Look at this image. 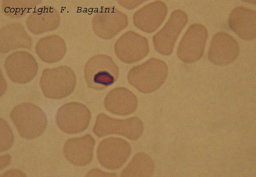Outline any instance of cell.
I'll return each mask as SVG.
<instances>
[{"instance_id":"cell-1","label":"cell","mask_w":256,"mask_h":177,"mask_svg":"<svg viewBox=\"0 0 256 177\" xmlns=\"http://www.w3.org/2000/svg\"><path fill=\"white\" fill-rule=\"evenodd\" d=\"M168 67L165 62L154 57L132 68L128 71V83L139 92L147 94L159 89L168 75Z\"/></svg>"},{"instance_id":"cell-7","label":"cell","mask_w":256,"mask_h":177,"mask_svg":"<svg viewBox=\"0 0 256 177\" xmlns=\"http://www.w3.org/2000/svg\"><path fill=\"white\" fill-rule=\"evenodd\" d=\"M188 21V16L184 11L180 9L174 10L164 26L152 37L156 51L164 55L171 54L178 35Z\"/></svg>"},{"instance_id":"cell-25","label":"cell","mask_w":256,"mask_h":177,"mask_svg":"<svg viewBox=\"0 0 256 177\" xmlns=\"http://www.w3.org/2000/svg\"><path fill=\"white\" fill-rule=\"evenodd\" d=\"M144 1L145 0H126L128 3L130 4L124 3L122 0H118V2L128 9H133L132 6H134V7H135L138 5L139 4H140Z\"/></svg>"},{"instance_id":"cell-21","label":"cell","mask_w":256,"mask_h":177,"mask_svg":"<svg viewBox=\"0 0 256 177\" xmlns=\"http://www.w3.org/2000/svg\"><path fill=\"white\" fill-rule=\"evenodd\" d=\"M153 160L144 153H138L122 171L121 177H151L154 171Z\"/></svg>"},{"instance_id":"cell-12","label":"cell","mask_w":256,"mask_h":177,"mask_svg":"<svg viewBox=\"0 0 256 177\" xmlns=\"http://www.w3.org/2000/svg\"><path fill=\"white\" fill-rule=\"evenodd\" d=\"M116 57L124 63L131 64L144 58L150 52L148 40L132 30L122 34L114 45Z\"/></svg>"},{"instance_id":"cell-24","label":"cell","mask_w":256,"mask_h":177,"mask_svg":"<svg viewBox=\"0 0 256 177\" xmlns=\"http://www.w3.org/2000/svg\"><path fill=\"white\" fill-rule=\"evenodd\" d=\"M116 174L114 173H108L106 172H104L101 170L97 169H94L88 172L86 176H102V177H115L116 176Z\"/></svg>"},{"instance_id":"cell-18","label":"cell","mask_w":256,"mask_h":177,"mask_svg":"<svg viewBox=\"0 0 256 177\" xmlns=\"http://www.w3.org/2000/svg\"><path fill=\"white\" fill-rule=\"evenodd\" d=\"M32 39L20 22H10L2 27L0 30V51L6 53L18 48L30 50Z\"/></svg>"},{"instance_id":"cell-11","label":"cell","mask_w":256,"mask_h":177,"mask_svg":"<svg viewBox=\"0 0 256 177\" xmlns=\"http://www.w3.org/2000/svg\"><path fill=\"white\" fill-rule=\"evenodd\" d=\"M4 68L10 79L18 84H25L36 75L38 64L34 56L24 50L16 51L8 55Z\"/></svg>"},{"instance_id":"cell-19","label":"cell","mask_w":256,"mask_h":177,"mask_svg":"<svg viewBox=\"0 0 256 177\" xmlns=\"http://www.w3.org/2000/svg\"><path fill=\"white\" fill-rule=\"evenodd\" d=\"M60 23L57 10L50 5L42 6L31 12L26 19V24L30 32L42 34L56 29Z\"/></svg>"},{"instance_id":"cell-5","label":"cell","mask_w":256,"mask_h":177,"mask_svg":"<svg viewBox=\"0 0 256 177\" xmlns=\"http://www.w3.org/2000/svg\"><path fill=\"white\" fill-rule=\"evenodd\" d=\"M144 129L143 122L138 117L134 116L118 119L100 113L96 117L93 132L98 138L109 135H118L134 141L141 136Z\"/></svg>"},{"instance_id":"cell-13","label":"cell","mask_w":256,"mask_h":177,"mask_svg":"<svg viewBox=\"0 0 256 177\" xmlns=\"http://www.w3.org/2000/svg\"><path fill=\"white\" fill-rule=\"evenodd\" d=\"M240 54V46L231 35L220 31L213 36L208 52V60L215 65H228L233 62Z\"/></svg>"},{"instance_id":"cell-20","label":"cell","mask_w":256,"mask_h":177,"mask_svg":"<svg viewBox=\"0 0 256 177\" xmlns=\"http://www.w3.org/2000/svg\"><path fill=\"white\" fill-rule=\"evenodd\" d=\"M35 51L42 61L52 63L64 58L66 52V46L60 36L52 34L40 38L36 44Z\"/></svg>"},{"instance_id":"cell-9","label":"cell","mask_w":256,"mask_h":177,"mask_svg":"<svg viewBox=\"0 0 256 177\" xmlns=\"http://www.w3.org/2000/svg\"><path fill=\"white\" fill-rule=\"evenodd\" d=\"M131 153V147L126 140L117 137L102 140L97 148V158L104 168L110 170L120 168Z\"/></svg>"},{"instance_id":"cell-16","label":"cell","mask_w":256,"mask_h":177,"mask_svg":"<svg viewBox=\"0 0 256 177\" xmlns=\"http://www.w3.org/2000/svg\"><path fill=\"white\" fill-rule=\"evenodd\" d=\"M228 25L239 37L245 40H252L256 37V11L242 6H236L230 12Z\"/></svg>"},{"instance_id":"cell-27","label":"cell","mask_w":256,"mask_h":177,"mask_svg":"<svg viewBox=\"0 0 256 177\" xmlns=\"http://www.w3.org/2000/svg\"><path fill=\"white\" fill-rule=\"evenodd\" d=\"M10 156L6 154L0 157V170L7 167L10 162Z\"/></svg>"},{"instance_id":"cell-22","label":"cell","mask_w":256,"mask_h":177,"mask_svg":"<svg viewBox=\"0 0 256 177\" xmlns=\"http://www.w3.org/2000/svg\"><path fill=\"white\" fill-rule=\"evenodd\" d=\"M41 2L40 0H4L1 8L6 16L14 19L22 17Z\"/></svg>"},{"instance_id":"cell-10","label":"cell","mask_w":256,"mask_h":177,"mask_svg":"<svg viewBox=\"0 0 256 177\" xmlns=\"http://www.w3.org/2000/svg\"><path fill=\"white\" fill-rule=\"evenodd\" d=\"M128 24V16L114 6L102 8L94 15L92 21L95 34L104 39L113 38Z\"/></svg>"},{"instance_id":"cell-23","label":"cell","mask_w":256,"mask_h":177,"mask_svg":"<svg viewBox=\"0 0 256 177\" xmlns=\"http://www.w3.org/2000/svg\"><path fill=\"white\" fill-rule=\"evenodd\" d=\"M14 136L6 122L0 119V152L8 150L12 145Z\"/></svg>"},{"instance_id":"cell-2","label":"cell","mask_w":256,"mask_h":177,"mask_svg":"<svg viewBox=\"0 0 256 177\" xmlns=\"http://www.w3.org/2000/svg\"><path fill=\"white\" fill-rule=\"evenodd\" d=\"M10 118L20 136L28 140L39 137L47 125L44 112L38 106L30 102L15 106L10 112Z\"/></svg>"},{"instance_id":"cell-4","label":"cell","mask_w":256,"mask_h":177,"mask_svg":"<svg viewBox=\"0 0 256 177\" xmlns=\"http://www.w3.org/2000/svg\"><path fill=\"white\" fill-rule=\"evenodd\" d=\"M84 78L88 88L100 90L117 80L119 69L112 59L106 54H96L86 62Z\"/></svg>"},{"instance_id":"cell-15","label":"cell","mask_w":256,"mask_h":177,"mask_svg":"<svg viewBox=\"0 0 256 177\" xmlns=\"http://www.w3.org/2000/svg\"><path fill=\"white\" fill-rule=\"evenodd\" d=\"M94 146L95 140L89 134L70 138L64 145V155L72 164L78 167L86 166L92 160Z\"/></svg>"},{"instance_id":"cell-3","label":"cell","mask_w":256,"mask_h":177,"mask_svg":"<svg viewBox=\"0 0 256 177\" xmlns=\"http://www.w3.org/2000/svg\"><path fill=\"white\" fill-rule=\"evenodd\" d=\"M76 84L75 73L70 67L64 65L44 69L40 80L44 95L52 99L66 97L74 91Z\"/></svg>"},{"instance_id":"cell-14","label":"cell","mask_w":256,"mask_h":177,"mask_svg":"<svg viewBox=\"0 0 256 177\" xmlns=\"http://www.w3.org/2000/svg\"><path fill=\"white\" fill-rule=\"evenodd\" d=\"M168 11V7L164 2L154 1L134 13L133 23L142 31L152 33L162 25L167 15Z\"/></svg>"},{"instance_id":"cell-6","label":"cell","mask_w":256,"mask_h":177,"mask_svg":"<svg viewBox=\"0 0 256 177\" xmlns=\"http://www.w3.org/2000/svg\"><path fill=\"white\" fill-rule=\"evenodd\" d=\"M91 113L84 104L77 102L65 103L58 110L56 120L58 127L64 133L76 134L88 126Z\"/></svg>"},{"instance_id":"cell-26","label":"cell","mask_w":256,"mask_h":177,"mask_svg":"<svg viewBox=\"0 0 256 177\" xmlns=\"http://www.w3.org/2000/svg\"><path fill=\"white\" fill-rule=\"evenodd\" d=\"M26 175L18 170H10L5 172L1 177H25Z\"/></svg>"},{"instance_id":"cell-17","label":"cell","mask_w":256,"mask_h":177,"mask_svg":"<svg viewBox=\"0 0 256 177\" xmlns=\"http://www.w3.org/2000/svg\"><path fill=\"white\" fill-rule=\"evenodd\" d=\"M107 111L114 115L127 116L132 114L138 106L135 94L126 87H118L111 90L104 100Z\"/></svg>"},{"instance_id":"cell-8","label":"cell","mask_w":256,"mask_h":177,"mask_svg":"<svg viewBox=\"0 0 256 177\" xmlns=\"http://www.w3.org/2000/svg\"><path fill=\"white\" fill-rule=\"evenodd\" d=\"M208 36V30L203 24H191L179 43L178 58L186 63H193L200 60L203 56Z\"/></svg>"}]
</instances>
